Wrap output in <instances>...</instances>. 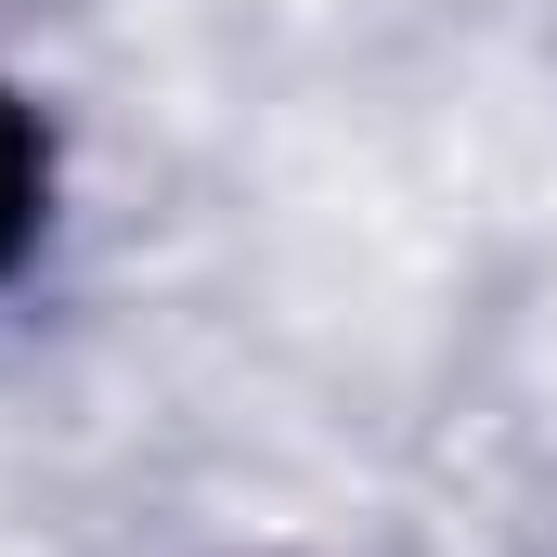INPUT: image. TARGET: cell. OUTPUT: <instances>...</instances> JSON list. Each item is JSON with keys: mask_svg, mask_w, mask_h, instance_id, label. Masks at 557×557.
Masks as SVG:
<instances>
[{"mask_svg": "<svg viewBox=\"0 0 557 557\" xmlns=\"http://www.w3.org/2000/svg\"><path fill=\"white\" fill-rule=\"evenodd\" d=\"M39 234H52V131H39V104L0 78V285L39 260Z\"/></svg>", "mask_w": 557, "mask_h": 557, "instance_id": "cell-1", "label": "cell"}]
</instances>
